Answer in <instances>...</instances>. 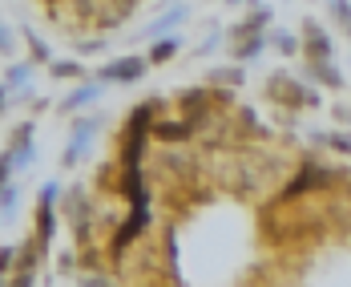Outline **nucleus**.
Here are the masks:
<instances>
[{
  "label": "nucleus",
  "instance_id": "f257e3e1",
  "mask_svg": "<svg viewBox=\"0 0 351 287\" xmlns=\"http://www.w3.org/2000/svg\"><path fill=\"white\" fill-rule=\"evenodd\" d=\"M267 97L282 109H315L319 106V89L315 85H307L303 77H295V73H271L267 77Z\"/></svg>",
  "mask_w": 351,
  "mask_h": 287
},
{
  "label": "nucleus",
  "instance_id": "f03ea898",
  "mask_svg": "<svg viewBox=\"0 0 351 287\" xmlns=\"http://www.w3.org/2000/svg\"><path fill=\"white\" fill-rule=\"evenodd\" d=\"M61 186L57 182H45L40 186V194H36V243H40V251H45V259H49V251H53V235H57V203H61Z\"/></svg>",
  "mask_w": 351,
  "mask_h": 287
},
{
  "label": "nucleus",
  "instance_id": "7ed1b4c3",
  "mask_svg": "<svg viewBox=\"0 0 351 287\" xmlns=\"http://www.w3.org/2000/svg\"><path fill=\"white\" fill-rule=\"evenodd\" d=\"M4 154L12 158L16 174H25V170L33 166V158H36V122H33V117H29V122H21V126L12 130V138H8V146H4Z\"/></svg>",
  "mask_w": 351,
  "mask_h": 287
},
{
  "label": "nucleus",
  "instance_id": "20e7f679",
  "mask_svg": "<svg viewBox=\"0 0 351 287\" xmlns=\"http://www.w3.org/2000/svg\"><path fill=\"white\" fill-rule=\"evenodd\" d=\"M101 113H89V117H77L69 130V146H65V154H61V166H77L81 162V154H85V146H89V138L101 130Z\"/></svg>",
  "mask_w": 351,
  "mask_h": 287
},
{
  "label": "nucleus",
  "instance_id": "39448f33",
  "mask_svg": "<svg viewBox=\"0 0 351 287\" xmlns=\"http://www.w3.org/2000/svg\"><path fill=\"white\" fill-rule=\"evenodd\" d=\"M145 69H149L145 57H117V61H109V65L97 69V81L101 85H134V81L145 77Z\"/></svg>",
  "mask_w": 351,
  "mask_h": 287
},
{
  "label": "nucleus",
  "instance_id": "423d86ee",
  "mask_svg": "<svg viewBox=\"0 0 351 287\" xmlns=\"http://www.w3.org/2000/svg\"><path fill=\"white\" fill-rule=\"evenodd\" d=\"M303 53H307V61H335V41L311 16L303 21Z\"/></svg>",
  "mask_w": 351,
  "mask_h": 287
},
{
  "label": "nucleus",
  "instance_id": "0eeeda50",
  "mask_svg": "<svg viewBox=\"0 0 351 287\" xmlns=\"http://www.w3.org/2000/svg\"><path fill=\"white\" fill-rule=\"evenodd\" d=\"M97 97H101V81H97V77H89V81H81V85H77V89H73L57 109H61V113H81V109L93 106Z\"/></svg>",
  "mask_w": 351,
  "mask_h": 287
},
{
  "label": "nucleus",
  "instance_id": "6e6552de",
  "mask_svg": "<svg viewBox=\"0 0 351 287\" xmlns=\"http://www.w3.org/2000/svg\"><path fill=\"white\" fill-rule=\"evenodd\" d=\"M198 130L182 117V122H154V130H149V138L154 142H166V146H178V142H190Z\"/></svg>",
  "mask_w": 351,
  "mask_h": 287
},
{
  "label": "nucleus",
  "instance_id": "1a4fd4ad",
  "mask_svg": "<svg viewBox=\"0 0 351 287\" xmlns=\"http://www.w3.org/2000/svg\"><path fill=\"white\" fill-rule=\"evenodd\" d=\"M134 8L138 4H89V16L97 21V29H113V25H121V21H130L134 16Z\"/></svg>",
  "mask_w": 351,
  "mask_h": 287
},
{
  "label": "nucleus",
  "instance_id": "9d476101",
  "mask_svg": "<svg viewBox=\"0 0 351 287\" xmlns=\"http://www.w3.org/2000/svg\"><path fill=\"white\" fill-rule=\"evenodd\" d=\"M307 77L323 89H343V73L335 69V61H307Z\"/></svg>",
  "mask_w": 351,
  "mask_h": 287
},
{
  "label": "nucleus",
  "instance_id": "9b49d317",
  "mask_svg": "<svg viewBox=\"0 0 351 287\" xmlns=\"http://www.w3.org/2000/svg\"><path fill=\"white\" fill-rule=\"evenodd\" d=\"M186 16H190V8H186V4H174V8H166V12H162V16H158V21H154V25H149L141 36H149V41H162V36L170 33L174 25H182Z\"/></svg>",
  "mask_w": 351,
  "mask_h": 287
},
{
  "label": "nucleus",
  "instance_id": "f8f14e48",
  "mask_svg": "<svg viewBox=\"0 0 351 287\" xmlns=\"http://www.w3.org/2000/svg\"><path fill=\"white\" fill-rule=\"evenodd\" d=\"M271 41L267 33H250V36H234V61H254V57H263V49H267Z\"/></svg>",
  "mask_w": 351,
  "mask_h": 287
},
{
  "label": "nucleus",
  "instance_id": "ddd939ff",
  "mask_svg": "<svg viewBox=\"0 0 351 287\" xmlns=\"http://www.w3.org/2000/svg\"><path fill=\"white\" fill-rule=\"evenodd\" d=\"M267 41L279 49V57H299V53H303V41L291 33V29H271V33H267Z\"/></svg>",
  "mask_w": 351,
  "mask_h": 287
},
{
  "label": "nucleus",
  "instance_id": "4468645a",
  "mask_svg": "<svg viewBox=\"0 0 351 287\" xmlns=\"http://www.w3.org/2000/svg\"><path fill=\"white\" fill-rule=\"evenodd\" d=\"M178 49H182V36H162V41L149 45V57H145V61H149V65H162V61L174 57Z\"/></svg>",
  "mask_w": 351,
  "mask_h": 287
},
{
  "label": "nucleus",
  "instance_id": "2eb2a0df",
  "mask_svg": "<svg viewBox=\"0 0 351 287\" xmlns=\"http://www.w3.org/2000/svg\"><path fill=\"white\" fill-rule=\"evenodd\" d=\"M16 203H21V186L16 182L0 186V222H12L16 218Z\"/></svg>",
  "mask_w": 351,
  "mask_h": 287
},
{
  "label": "nucleus",
  "instance_id": "dca6fc26",
  "mask_svg": "<svg viewBox=\"0 0 351 287\" xmlns=\"http://www.w3.org/2000/svg\"><path fill=\"white\" fill-rule=\"evenodd\" d=\"M29 81H33V61H16L12 69L4 73V85L8 89H29Z\"/></svg>",
  "mask_w": 351,
  "mask_h": 287
},
{
  "label": "nucleus",
  "instance_id": "f3484780",
  "mask_svg": "<svg viewBox=\"0 0 351 287\" xmlns=\"http://www.w3.org/2000/svg\"><path fill=\"white\" fill-rule=\"evenodd\" d=\"M243 77L246 73L239 69V65H226V69H210L206 81H210V89H214V85H243Z\"/></svg>",
  "mask_w": 351,
  "mask_h": 287
},
{
  "label": "nucleus",
  "instance_id": "a211bd4d",
  "mask_svg": "<svg viewBox=\"0 0 351 287\" xmlns=\"http://www.w3.org/2000/svg\"><path fill=\"white\" fill-rule=\"evenodd\" d=\"M327 12H331V21L348 33V41H351V4H343V0H335V4H327Z\"/></svg>",
  "mask_w": 351,
  "mask_h": 287
},
{
  "label": "nucleus",
  "instance_id": "6ab92c4d",
  "mask_svg": "<svg viewBox=\"0 0 351 287\" xmlns=\"http://www.w3.org/2000/svg\"><path fill=\"white\" fill-rule=\"evenodd\" d=\"M25 41H29V53H33V57H29V61H49V65H53V53H49V49H45V41H40V36L36 33H29V29H25Z\"/></svg>",
  "mask_w": 351,
  "mask_h": 287
},
{
  "label": "nucleus",
  "instance_id": "aec40b11",
  "mask_svg": "<svg viewBox=\"0 0 351 287\" xmlns=\"http://www.w3.org/2000/svg\"><path fill=\"white\" fill-rule=\"evenodd\" d=\"M323 146H331L335 154H351V134H335V130H323Z\"/></svg>",
  "mask_w": 351,
  "mask_h": 287
},
{
  "label": "nucleus",
  "instance_id": "412c9836",
  "mask_svg": "<svg viewBox=\"0 0 351 287\" xmlns=\"http://www.w3.org/2000/svg\"><path fill=\"white\" fill-rule=\"evenodd\" d=\"M49 73H53V77H81V81H89L81 61H53V69Z\"/></svg>",
  "mask_w": 351,
  "mask_h": 287
},
{
  "label": "nucleus",
  "instance_id": "4be33fe9",
  "mask_svg": "<svg viewBox=\"0 0 351 287\" xmlns=\"http://www.w3.org/2000/svg\"><path fill=\"white\" fill-rule=\"evenodd\" d=\"M106 49H109L106 36H93V41H77V53H81V57H93V53H106Z\"/></svg>",
  "mask_w": 351,
  "mask_h": 287
},
{
  "label": "nucleus",
  "instance_id": "5701e85b",
  "mask_svg": "<svg viewBox=\"0 0 351 287\" xmlns=\"http://www.w3.org/2000/svg\"><path fill=\"white\" fill-rule=\"evenodd\" d=\"M16 271V247H0V279H8Z\"/></svg>",
  "mask_w": 351,
  "mask_h": 287
},
{
  "label": "nucleus",
  "instance_id": "b1692460",
  "mask_svg": "<svg viewBox=\"0 0 351 287\" xmlns=\"http://www.w3.org/2000/svg\"><path fill=\"white\" fill-rule=\"evenodd\" d=\"M214 45H222V29H214V33L206 36V41H202V45H198V53H202V57H206V53H210Z\"/></svg>",
  "mask_w": 351,
  "mask_h": 287
},
{
  "label": "nucleus",
  "instance_id": "393cba45",
  "mask_svg": "<svg viewBox=\"0 0 351 287\" xmlns=\"http://www.w3.org/2000/svg\"><path fill=\"white\" fill-rule=\"evenodd\" d=\"M12 49H16V45H12V36H8V29L0 25V57H8Z\"/></svg>",
  "mask_w": 351,
  "mask_h": 287
},
{
  "label": "nucleus",
  "instance_id": "a878e982",
  "mask_svg": "<svg viewBox=\"0 0 351 287\" xmlns=\"http://www.w3.org/2000/svg\"><path fill=\"white\" fill-rule=\"evenodd\" d=\"M8 97H12V89H8V85H4V81H0V113H8V106H12V102H8Z\"/></svg>",
  "mask_w": 351,
  "mask_h": 287
},
{
  "label": "nucleus",
  "instance_id": "bb28decb",
  "mask_svg": "<svg viewBox=\"0 0 351 287\" xmlns=\"http://www.w3.org/2000/svg\"><path fill=\"white\" fill-rule=\"evenodd\" d=\"M335 122L339 126H351V106H335Z\"/></svg>",
  "mask_w": 351,
  "mask_h": 287
},
{
  "label": "nucleus",
  "instance_id": "cd10ccee",
  "mask_svg": "<svg viewBox=\"0 0 351 287\" xmlns=\"http://www.w3.org/2000/svg\"><path fill=\"white\" fill-rule=\"evenodd\" d=\"M81 287H113L106 275H89V279H81Z\"/></svg>",
  "mask_w": 351,
  "mask_h": 287
},
{
  "label": "nucleus",
  "instance_id": "c85d7f7f",
  "mask_svg": "<svg viewBox=\"0 0 351 287\" xmlns=\"http://www.w3.org/2000/svg\"><path fill=\"white\" fill-rule=\"evenodd\" d=\"M0 287H12V284H8V279H0Z\"/></svg>",
  "mask_w": 351,
  "mask_h": 287
},
{
  "label": "nucleus",
  "instance_id": "c756f323",
  "mask_svg": "<svg viewBox=\"0 0 351 287\" xmlns=\"http://www.w3.org/2000/svg\"><path fill=\"white\" fill-rule=\"evenodd\" d=\"M145 287H149V284H145Z\"/></svg>",
  "mask_w": 351,
  "mask_h": 287
}]
</instances>
